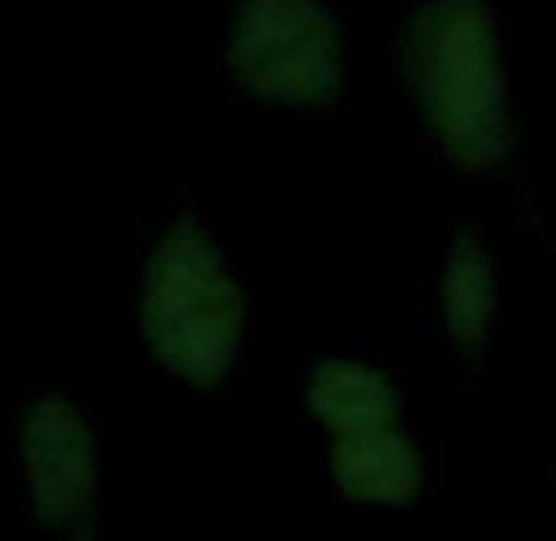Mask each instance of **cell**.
Wrapping results in <instances>:
<instances>
[{
	"instance_id": "6",
	"label": "cell",
	"mask_w": 556,
	"mask_h": 541,
	"mask_svg": "<svg viewBox=\"0 0 556 541\" xmlns=\"http://www.w3.org/2000/svg\"><path fill=\"white\" fill-rule=\"evenodd\" d=\"M311 414L336 438L365 433V428H394L400 424V394L379 369L359 360H326L311 375Z\"/></svg>"
},
{
	"instance_id": "4",
	"label": "cell",
	"mask_w": 556,
	"mask_h": 541,
	"mask_svg": "<svg viewBox=\"0 0 556 541\" xmlns=\"http://www.w3.org/2000/svg\"><path fill=\"white\" fill-rule=\"evenodd\" d=\"M21 463L35 517L64 537H85L94 517V433L70 399L50 394L30 404L21 428Z\"/></svg>"
},
{
	"instance_id": "1",
	"label": "cell",
	"mask_w": 556,
	"mask_h": 541,
	"mask_svg": "<svg viewBox=\"0 0 556 541\" xmlns=\"http://www.w3.org/2000/svg\"><path fill=\"white\" fill-rule=\"evenodd\" d=\"M409 74L453 163L493 167L507 153V70L488 0H424L409 25Z\"/></svg>"
},
{
	"instance_id": "7",
	"label": "cell",
	"mask_w": 556,
	"mask_h": 541,
	"mask_svg": "<svg viewBox=\"0 0 556 541\" xmlns=\"http://www.w3.org/2000/svg\"><path fill=\"white\" fill-rule=\"evenodd\" d=\"M443 325H448L453 344L463 354H483L488 330L497 315V276L488 251L478 247V237H458L443 261Z\"/></svg>"
},
{
	"instance_id": "5",
	"label": "cell",
	"mask_w": 556,
	"mask_h": 541,
	"mask_svg": "<svg viewBox=\"0 0 556 541\" xmlns=\"http://www.w3.org/2000/svg\"><path fill=\"white\" fill-rule=\"evenodd\" d=\"M330 473H336V488L345 492V498L404 507V502H414L424 488V453L400 433V424L365 428V433L336 438Z\"/></svg>"
},
{
	"instance_id": "2",
	"label": "cell",
	"mask_w": 556,
	"mask_h": 541,
	"mask_svg": "<svg viewBox=\"0 0 556 541\" xmlns=\"http://www.w3.org/2000/svg\"><path fill=\"white\" fill-rule=\"evenodd\" d=\"M247 330V295L222 251L192 217L153 247L143 270L148 350L188 385H217L237 360Z\"/></svg>"
},
{
	"instance_id": "3",
	"label": "cell",
	"mask_w": 556,
	"mask_h": 541,
	"mask_svg": "<svg viewBox=\"0 0 556 541\" xmlns=\"http://www.w3.org/2000/svg\"><path fill=\"white\" fill-rule=\"evenodd\" d=\"M231 74L276 104H330L345 84V40L320 0H247L227 40Z\"/></svg>"
}]
</instances>
